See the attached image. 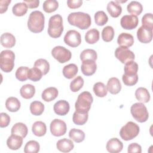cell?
<instances>
[{"mask_svg":"<svg viewBox=\"0 0 153 153\" xmlns=\"http://www.w3.org/2000/svg\"><path fill=\"white\" fill-rule=\"evenodd\" d=\"M68 21L71 25L78 27L82 30L88 29L91 23L90 16L83 12H74L69 14Z\"/></svg>","mask_w":153,"mask_h":153,"instance_id":"obj_1","label":"cell"},{"mask_svg":"<svg viewBox=\"0 0 153 153\" xmlns=\"http://www.w3.org/2000/svg\"><path fill=\"white\" fill-rule=\"evenodd\" d=\"M45 17L43 13L39 11H32L29 16L27 20V27L33 33H40L44 28Z\"/></svg>","mask_w":153,"mask_h":153,"instance_id":"obj_2","label":"cell"},{"mask_svg":"<svg viewBox=\"0 0 153 153\" xmlns=\"http://www.w3.org/2000/svg\"><path fill=\"white\" fill-rule=\"evenodd\" d=\"M63 31V19L60 14H55L51 16L48 21V33L53 38H59Z\"/></svg>","mask_w":153,"mask_h":153,"instance_id":"obj_3","label":"cell"},{"mask_svg":"<svg viewBox=\"0 0 153 153\" xmlns=\"http://www.w3.org/2000/svg\"><path fill=\"white\" fill-rule=\"evenodd\" d=\"M14 53L10 50H5L0 54V68L5 72H11L14 66Z\"/></svg>","mask_w":153,"mask_h":153,"instance_id":"obj_4","label":"cell"},{"mask_svg":"<svg viewBox=\"0 0 153 153\" xmlns=\"http://www.w3.org/2000/svg\"><path fill=\"white\" fill-rule=\"evenodd\" d=\"M93 98L91 94L87 91L80 93L75 103V108L76 111L88 112L91 108Z\"/></svg>","mask_w":153,"mask_h":153,"instance_id":"obj_5","label":"cell"},{"mask_svg":"<svg viewBox=\"0 0 153 153\" xmlns=\"http://www.w3.org/2000/svg\"><path fill=\"white\" fill-rule=\"evenodd\" d=\"M139 131L140 128L137 124L132 121H129L121 128L120 136L124 140H130L139 134Z\"/></svg>","mask_w":153,"mask_h":153,"instance_id":"obj_6","label":"cell"},{"mask_svg":"<svg viewBox=\"0 0 153 153\" xmlns=\"http://www.w3.org/2000/svg\"><path fill=\"white\" fill-rule=\"evenodd\" d=\"M132 117L139 123H144L149 118V113L146 107L142 103H135L130 108Z\"/></svg>","mask_w":153,"mask_h":153,"instance_id":"obj_7","label":"cell"},{"mask_svg":"<svg viewBox=\"0 0 153 153\" xmlns=\"http://www.w3.org/2000/svg\"><path fill=\"white\" fill-rule=\"evenodd\" d=\"M51 55L60 63L68 62L72 57L71 52L62 46H56L51 50Z\"/></svg>","mask_w":153,"mask_h":153,"instance_id":"obj_8","label":"cell"},{"mask_svg":"<svg viewBox=\"0 0 153 153\" xmlns=\"http://www.w3.org/2000/svg\"><path fill=\"white\" fill-rule=\"evenodd\" d=\"M115 56L122 63H126L129 61L133 60L135 58L134 54L127 47L120 46L115 51Z\"/></svg>","mask_w":153,"mask_h":153,"instance_id":"obj_9","label":"cell"},{"mask_svg":"<svg viewBox=\"0 0 153 153\" xmlns=\"http://www.w3.org/2000/svg\"><path fill=\"white\" fill-rule=\"evenodd\" d=\"M51 134L54 136H61L64 135L67 130V126L65 121L59 119L53 120L50 126Z\"/></svg>","mask_w":153,"mask_h":153,"instance_id":"obj_10","label":"cell"},{"mask_svg":"<svg viewBox=\"0 0 153 153\" xmlns=\"http://www.w3.org/2000/svg\"><path fill=\"white\" fill-rule=\"evenodd\" d=\"M63 40L66 45L71 47H76L81 43V36L78 31L69 30L66 33Z\"/></svg>","mask_w":153,"mask_h":153,"instance_id":"obj_11","label":"cell"},{"mask_svg":"<svg viewBox=\"0 0 153 153\" xmlns=\"http://www.w3.org/2000/svg\"><path fill=\"white\" fill-rule=\"evenodd\" d=\"M139 23V19L137 16L133 15H125L122 17L120 20L121 27L126 30L135 29Z\"/></svg>","mask_w":153,"mask_h":153,"instance_id":"obj_12","label":"cell"},{"mask_svg":"<svg viewBox=\"0 0 153 153\" xmlns=\"http://www.w3.org/2000/svg\"><path fill=\"white\" fill-rule=\"evenodd\" d=\"M137 37L140 42L149 43L152 39V30L142 26L137 30Z\"/></svg>","mask_w":153,"mask_h":153,"instance_id":"obj_13","label":"cell"},{"mask_svg":"<svg viewBox=\"0 0 153 153\" xmlns=\"http://www.w3.org/2000/svg\"><path fill=\"white\" fill-rule=\"evenodd\" d=\"M82 73L85 76H91L93 75L97 69V65L94 60H86L82 61L81 66Z\"/></svg>","mask_w":153,"mask_h":153,"instance_id":"obj_14","label":"cell"},{"mask_svg":"<svg viewBox=\"0 0 153 153\" xmlns=\"http://www.w3.org/2000/svg\"><path fill=\"white\" fill-rule=\"evenodd\" d=\"M106 150L111 153H118L122 151L123 144L118 138L110 139L106 143Z\"/></svg>","mask_w":153,"mask_h":153,"instance_id":"obj_15","label":"cell"},{"mask_svg":"<svg viewBox=\"0 0 153 153\" xmlns=\"http://www.w3.org/2000/svg\"><path fill=\"white\" fill-rule=\"evenodd\" d=\"M70 109V106L69 103L65 100H60L56 102L53 106V109L54 112L61 116L66 115Z\"/></svg>","mask_w":153,"mask_h":153,"instance_id":"obj_16","label":"cell"},{"mask_svg":"<svg viewBox=\"0 0 153 153\" xmlns=\"http://www.w3.org/2000/svg\"><path fill=\"white\" fill-rule=\"evenodd\" d=\"M23 137L17 134H11L7 140V145L11 150H17L22 145Z\"/></svg>","mask_w":153,"mask_h":153,"instance_id":"obj_17","label":"cell"},{"mask_svg":"<svg viewBox=\"0 0 153 153\" xmlns=\"http://www.w3.org/2000/svg\"><path fill=\"white\" fill-rule=\"evenodd\" d=\"M106 88L111 94H117L119 93L121 90V84L117 78L112 77L108 81Z\"/></svg>","mask_w":153,"mask_h":153,"instance_id":"obj_18","label":"cell"},{"mask_svg":"<svg viewBox=\"0 0 153 153\" xmlns=\"http://www.w3.org/2000/svg\"><path fill=\"white\" fill-rule=\"evenodd\" d=\"M117 43L120 46L130 47L132 46L134 43V38L132 35L123 32L118 35Z\"/></svg>","mask_w":153,"mask_h":153,"instance_id":"obj_19","label":"cell"},{"mask_svg":"<svg viewBox=\"0 0 153 153\" xmlns=\"http://www.w3.org/2000/svg\"><path fill=\"white\" fill-rule=\"evenodd\" d=\"M56 147L59 151L62 152H69L74 149V145L71 140L63 138L57 141Z\"/></svg>","mask_w":153,"mask_h":153,"instance_id":"obj_20","label":"cell"},{"mask_svg":"<svg viewBox=\"0 0 153 153\" xmlns=\"http://www.w3.org/2000/svg\"><path fill=\"white\" fill-rule=\"evenodd\" d=\"M0 40L1 45L5 48H12L16 44L15 36L9 32H5L2 34Z\"/></svg>","mask_w":153,"mask_h":153,"instance_id":"obj_21","label":"cell"},{"mask_svg":"<svg viewBox=\"0 0 153 153\" xmlns=\"http://www.w3.org/2000/svg\"><path fill=\"white\" fill-rule=\"evenodd\" d=\"M88 112L76 110L72 117V121L74 123L78 126L84 125L87 121L88 118Z\"/></svg>","mask_w":153,"mask_h":153,"instance_id":"obj_22","label":"cell"},{"mask_svg":"<svg viewBox=\"0 0 153 153\" xmlns=\"http://www.w3.org/2000/svg\"><path fill=\"white\" fill-rule=\"evenodd\" d=\"M58 90L54 87H50L45 88L42 93L41 97L43 100L45 102H51L54 100L58 96Z\"/></svg>","mask_w":153,"mask_h":153,"instance_id":"obj_23","label":"cell"},{"mask_svg":"<svg viewBox=\"0 0 153 153\" xmlns=\"http://www.w3.org/2000/svg\"><path fill=\"white\" fill-rule=\"evenodd\" d=\"M106 9L110 16L114 18L120 16L122 13L121 6L114 1H110L107 5Z\"/></svg>","mask_w":153,"mask_h":153,"instance_id":"obj_24","label":"cell"},{"mask_svg":"<svg viewBox=\"0 0 153 153\" xmlns=\"http://www.w3.org/2000/svg\"><path fill=\"white\" fill-rule=\"evenodd\" d=\"M32 131L34 135L41 137L45 134L47 131L46 124L41 121L35 122L32 127Z\"/></svg>","mask_w":153,"mask_h":153,"instance_id":"obj_25","label":"cell"},{"mask_svg":"<svg viewBox=\"0 0 153 153\" xmlns=\"http://www.w3.org/2000/svg\"><path fill=\"white\" fill-rule=\"evenodd\" d=\"M28 132V129L26 124L23 123H17L11 128V134H17L25 138Z\"/></svg>","mask_w":153,"mask_h":153,"instance_id":"obj_26","label":"cell"},{"mask_svg":"<svg viewBox=\"0 0 153 153\" xmlns=\"http://www.w3.org/2000/svg\"><path fill=\"white\" fill-rule=\"evenodd\" d=\"M135 96L137 100L142 103H148L151 99L148 90L144 87H139L135 91Z\"/></svg>","mask_w":153,"mask_h":153,"instance_id":"obj_27","label":"cell"},{"mask_svg":"<svg viewBox=\"0 0 153 153\" xmlns=\"http://www.w3.org/2000/svg\"><path fill=\"white\" fill-rule=\"evenodd\" d=\"M20 102L19 99L14 97H8L5 102V107L10 112H17L20 108Z\"/></svg>","mask_w":153,"mask_h":153,"instance_id":"obj_28","label":"cell"},{"mask_svg":"<svg viewBox=\"0 0 153 153\" xmlns=\"http://www.w3.org/2000/svg\"><path fill=\"white\" fill-rule=\"evenodd\" d=\"M78 71V66L74 63L66 65L63 68V75L67 79L73 78L77 74Z\"/></svg>","mask_w":153,"mask_h":153,"instance_id":"obj_29","label":"cell"},{"mask_svg":"<svg viewBox=\"0 0 153 153\" xmlns=\"http://www.w3.org/2000/svg\"><path fill=\"white\" fill-rule=\"evenodd\" d=\"M20 93L21 96L25 99H31L35 95V88L32 84L23 85L20 90Z\"/></svg>","mask_w":153,"mask_h":153,"instance_id":"obj_30","label":"cell"},{"mask_svg":"<svg viewBox=\"0 0 153 153\" xmlns=\"http://www.w3.org/2000/svg\"><path fill=\"white\" fill-rule=\"evenodd\" d=\"M127 11L131 15L137 16L140 15L143 11V7L142 4L136 1H131L127 7Z\"/></svg>","mask_w":153,"mask_h":153,"instance_id":"obj_31","label":"cell"},{"mask_svg":"<svg viewBox=\"0 0 153 153\" xmlns=\"http://www.w3.org/2000/svg\"><path fill=\"white\" fill-rule=\"evenodd\" d=\"M99 32L96 29H91L88 30L85 35V41L90 44L96 43L99 39Z\"/></svg>","mask_w":153,"mask_h":153,"instance_id":"obj_32","label":"cell"},{"mask_svg":"<svg viewBox=\"0 0 153 153\" xmlns=\"http://www.w3.org/2000/svg\"><path fill=\"white\" fill-rule=\"evenodd\" d=\"M69 137L76 143H80L85 139L84 132L79 129L72 128L69 132Z\"/></svg>","mask_w":153,"mask_h":153,"instance_id":"obj_33","label":"cell"},{"mask_svg":"<svg viewBox=\"0 0 153 153\" xmlns=\"http://www.w3.org/2000/svg\"><path fill=\"white\" fill-rule=\"evenodd\" d=\"M93 90L95 95L99 97H103L107 95L108 90L106 85L102 82H97L93 85Z\"/></svg>","mask_w":153,"mask_h":153,"instance_id":"obj_34","label":"cell"},{"mask_svg":"<svg viewBox=\"0 0 153 153\" xmlns=\"http://www.w3.org/2000/svg\"><path fill=\"white\" fill-rule=\"evenodd\" d=\"M30 111L33 115H41L44 111V105L40 101H33L30 104Z\"/></svg>","mask_w":153,"mask_h":153,"instance_id":"obj_35","label":"cell"},{"mask_svg":"<svg viewBox=\"0 0 153 153\" xmlns=\"http://www.w3.org/2000/svg\"><path fill=\"white\" fill-rule=\"evenodd\" d=\"M27 5L23 2H19L16 4L12 8L13 13L18 17L23 16L26 14L27 11Z\"/></svg>","mask_w":153,"mask_h":153,"instance_id":"obj_36","label":"cell"},{"mask_svg":"<svg viewBox=\"0 0 153 153\" xmlns=\"http://www.w3.org/2000/svg\"><path fill=\"white\" fill-rule=\"evenodd\" d=\"M124 74L127 75H134L137 74L138 71V65L133 60L129 61L125 63L124 68Z\"/></svg>","mask_w":153,"mask_h":153,"instance_id":"obj_37","label":"cell"},{"mask_svg":"<svg viewBox=\"0 0 153 153\" xmlns=\"http://www.w3.org/2000/svg\"><path fill=\"white\" fill-rule=\"evenodd\" d=\"M97 58V53L93 49L84 50L80 54V59L82 62L86 60H91L95 61Z\"/></svg>","mask_w":153,"mask_h":153,"instance_id":"obj_38","label":"cell"},{"mask_svg":"<svg viewBox=\"0 0 153 153\" xmlns=\"http://www.w3.org/2000/svg\"><path fill=\"white\" fill-rule=\"evenodd\" d=\"M39 143L33 140L27 142L24 147V152L25 153H37L39 151Z\"/></svg>","mask_w":153,"mask_h":153,"instance_id":"obj_39","label":"cell"},{"mask_svg":"<svg viewBox=\"0 0 153 153\" xmlns=\"http://www.w3.org/2000/svg\"><path fill=\"white\" fill-rule=\"evenodd\" d=\"M59 7V2L56 0L45 1L42 5L43 10L47 13H51L55 11Z\"/></svg>","mask_w":153,"mask_h":153,"instance_id":"obj_40","label":"cell"},{"mask_svg":"<svg viewBox=\"0 0 153 153\" xmlns=\"http://www.w3.org/2000/svg\"><path fill=\"white\" fill-rule=\"evenodd\" d=\"M34 67L38 68L42 72L43 75H46L50 70V64L48 61L44 59H39L34 63Z\"/></svg>","mask_w":153,"mask_h":153,"instance_id":"obj_41","label":"cell"},{"mask_svg":"<svg viewBox=\"0 0 153 153\" xmlns=\"http://www.w3.org/2000/svg\"><path fill=\"white\" fill-rule=\"evenodd\" d=\"M42 75L43 74L41 71L36 67L29 69L27 73L28 78L33 82L39 81L41 79Z\"/></svg>","mask_w":153,"mask_h":153,"instance_id":"obj_42","label":"cell"},{"mask_svg":"<svg viewBox=\"0 0 153 153\" xmlns=\"http://www.w3.org/2000/svg\"><path fill=\"white\" fill-rule=\"evenodd\" d=\"M114 37V30L111 26L105 27L102 32V38L105 42L111 41Z\"/></svg>","mask_w":153,"mask_h":153,"instance_id":"obj_43","label":"cell"},{"mask_svg":"<svg viewBox=\"0 0 153 153\" xmlns=\"http://www.w3.org/2000/svg\"><path fill=\"white\" fill-rule=\"evenodd\" d=\"M84 79L81 76H76L70 83V89L72 92L78 91L84 85Z\"/></svg>","mask_w":153,"mask_h":153,"instance_id":"obj_44","label":"cell"},{"mask_svg":"<svg viewBox=\"0 0 153 153\" xmlns=\"http://www.w3.org/2000/svg\"><path fill=\"white\" fill-rule=\"evenodd\" d=\"M94 20L98 26H103L108 21V17L103 11H98L94 14Z\"/></svg>","mask_w":153,"mask_h":153,"instance_id":"obj_45","label":"cell"},{"mask_svg":"<svg viewBox=\"0 0 153 153\" xmlns=\"http://www.w3.org/2000/svg\"><path fill=\"white\" fill-rule=\"evenodd\" d=\"M29 69L26 66L19 67L16 72V77L20 81H25L28 79L27 73Z\"/></svg>","mask_w":153,"mask_h":153,"instance_id":"obj_46","label":"cell"},{"mask_svg":"<svg viewBox=\"0 0 153 153\" xmlns=\"http://www.w3.org/2000/svg\"><path fill=\"white\" fill-rule=\"evenodd\" d=\"M122 80L124 84L127 86H132L135 85L138 81L137 74L134 75H127L124 74L123 75Z\"/></svg>","mask_w":153,"mask_h":153,"instance_id":"obj_47","label":"cell"},{"mask_svg":"<svg viewBox=\"0 0 153 153\" xmlns=\"http://www.w3.org/2000/svg\"><path fill=\"white\" fill-rule=\"evenodd\" d=\"M142 26L150 29H153V17L152 13H146L142 18Z\"/></svg>","mask_w":153,"mask_h":153,"instance_id":"obj_48","label":"cell"},{"mask_svg":"<svg viewBox=\"0 0 153 153\" xmlns=\"http://www.w3.org/2000/svg\"><path fill=\"white\" fill-rule=\"evenodd\" d=\"M0 127L1 128L7 127L10 123V116L5 112H1L0 114Z\"/></svg>","mask_w":153,"mask_h":153,"instance_id":"obj_49","label":"cell"},{"mask_svg":"<svg viewBox=\"0 0 153 153\" xmlns=\"http://www.w3.org/2000/svg\"><path fill=\"white\" fill-rule=\"evenodd\" d=\"M127 152L128 153H141L142 152V148L140 145L137 143H130L128 146Z\"/></svg>","mask_w":153,"mask_h":153,"instance_id":"obj_50","label":"cell"},{"mask_svg":"<svg viewBox=\"0 0 153 153\" xmlns=\"http://www.w3.org/2000/svg\"><path fill=\"white\" fill-rule=\"evenodd\" d=\"M82 4V0H68L67 1V5L69 8L71 9H75L80 7Z\"/></svg>","mask_w":153,"mask_h":153,"instance_id":"obj_51","label":"cell"},{"mask_svg":"<svg viewBox=\"0 0 153 153\" xmlns=\"http://www.w3.org/2000/svg\"><path fill=\"white\" fill-rule=\"evenodd\" d=\"M11 3V0H1L0 1V13H5L8 8V5Z\"/></svg>","mask_w":153,"mask_h":153,"instance_id":"obj_52","label":"cell"},{"mask_svg":"<svg viewBox=\"0 0 153 153\" xmlns=\"http://www.w3.org/2000/svg\"><path fill=\"white\" fill-rule=\"evenodd\" d=\"M23 2L25 3L27 7L29 8H35L39 6V1L38 0H34V1H30V0H23Z\"/></svg>","mask_w":153,"mask_h":153,"instance_id":"obj_53","label":"cell"}]
</instances>
